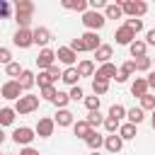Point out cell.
<instances>
[{
    "label": "cell",
    "mask_w": 155,
    "mask_h": 155,
    "mask_svg": "<svg viewBox=\"0 0 155 155\" xmlns=\"http://www.w3.org/2000/svg\"><path fill=\"white\" fill-rule=\"evenodd\" d=\"M12 109H15V114H22V116H24V114H31V111L39 109V97H36V94H22V97L15 102Z\"/></svg>",
    "instance_id": "1"
},
{
    "label": "cell",
    "mask_w": 155,
    "mask_h": 155,
    "mask_svg": "<svg viewBox=\"0 0 155 155\" xmlns=\"http://www.w3.org/2000/svg\"><path fill=\"white\" fill-rule=\"evenodd\" d=\"M121 12H124V15H128V17L140 19V17L148 12V5H145V2H140V0H124V2H121Z\"/></svg>",
    "instance_id": "2"
},
{
    "label": "cell",
    "mask_w": 155,
    "mask_h": 155,
    "mask_svg": "<svg viewBox=\"0 0 155 155\" xmlns=\"http://www.w3.org/2000/svg\"><path fill=\"white\" fill-rule=\"evenodd\" d=\"M104 15H99V12H94V10H87L85 15H82V24L87 27V31H99L102 27H104Z\"/></svg>",
    "instance_id": "3"
},
{
    "label": "cell",
    "mask_w": 155,
    "mask_h": 155,
    "mask_svg": "<svg viewBox=\"0 0 155 155\" xmlns=\"http://www.w3.org/2000/svg\"><path fill=\"white\" fill-rule=\"evenodd\" d=\"M34 138H36V133H34V128H29V126H19V128L12 131V140H15L17 145H24V148H27Z\"/></svg>",
    "instance_id": "4"
},
{
    "label": "cell",
    "mask_w": 155,
    "mask_h": 155,
    "mask_svg": "<svg viewBox=\"0 0 155 155\" xmlns=\"http://www.w3.org/2000/svg\"><path fill=\"white\" fill-rule=\"evenodd\" d=\"M0 97H5V99H19L22 97V87H19V82L17 80H7L5 85H2V90H0Z\"/></svg>",
    "instance_id": "5"
},
{
    "label": "cell",
    "mask_w": 155,
    "mask_h": 155,
    "mask_svg": "<svg viewBox=\"0 0 155 155\" xmlns=\"http://www.w3.org/2000/svg\"><path fill=\"white\" fill-rule=\"evenodd\" d=\"M12 41H15V46H19V48H29V46L34 44L31 29H17L15 36H12Z\"/></svg>",
    "instance_id": "6"
},
{
    "label": "cell",
    "mask_w": 155,
    "mask_h": 155,
    "mask_svg": "<svg viewBox=\"0 0 155 155\" xmlns=\"http://www.w3.org/2000/svg\"><path fill=\"white\" fill-rule=\"evenodd\" d=\"M53 128H56V124H53V119H48V116H44V119H39V124H36V128H34V133H36L39 138H48V136H53Z\"/></svg>",
    "instance_id": "7"
},
{
    "label": "cell",
    "mask_w": 155,
    "mask_h": 155,
    "mask_svg": "<svg viewBox=\"0 0 155 155\" xmlns=\"http://www.w3.org/2000/svg\"><path fill=\"white\" fill-rule=\"evenodd\" d=\"M114 39H116V44H121V46H131V44L136 41V34H133L128 27H119V29L114 31Z\"/></svg>",
    "instance_id": "8"
},
{
    "label": "cell",
    "mask_w": 155,
    "mask_h": 155,
    "mask_svg": "<svg viewBox=\"0 0 155 155\" xmlns=\"http://www.w3.org/2000/svg\"><path fill=\"white\" fill-rule=\"evenodd\" d=\"M53 61H56V51H51V48H41L39 56H36V65L44 68V70H48L53 65Z\"/></svg>",
    "instance_id": "9"
},
{
    "label": "cell",
    "mask_w": 155,
    "mask_h": 155,
    "mask_svg": "<svg viewBox=\"0 0 155 155\" xmlns=\"http://www.w3.org/2000/svg\"><path fill=\"white\" fill-rule=\"evenodd\" d=\"M56 58H58L61 63H65L68 68H73V65H75V61H78V53H73L68 46H58V51H56Z\"/></svg>",
    "instance_id": "10"
},
{
    "label": "cell",
    "mask_w": 155,
    "mask_h": 155,
    "mask_svg": "<svg viewBox=\"0 0 155 155\" xmlns=\"http://www.w3.org/2000/svg\"><path fill=\"white\" fill-rule=\"evenodd\" d=\"M53 124H58L61 128H65V126H73V124H75V114H73V111H68V109H58V114H56Z\"/></svg>",
    "instance_id": "11"
},
{
    "label": "cell",
    "mask_w": 155,
    "mask_h": 155,
    "mask_svg": "<svg viewBox=\"0 0 155 155\" xmlns=\"http://www.w3.org/2000/svg\"><path fill=\"white\" fill-rule=\"evenodd\" d=\"M104 148H107L109 153H121L124 140L119 138V133H109V136H104Z\"/></svg>",
    "instance_id": "12"
},
{
    "label": "cell",
    "mask_w": 155,
    "mask_h": 155,
    "mask_svg": "<svg viewBox=\"0 0 155 155\" xmlns=\"http://www.w3.org/2000/svg\"><path fill=\"white\" fill-rule=\"evenodd\" d=\"M31 36H34V44H36V46H44V48H46V44L51 41V31H48L46 27H36V29L31 31Z\"/></svg>",
    "instance_id": "13"
},
{
    "label": "cell",
    "mask_w": 155,
    "mask_h": 155,
    "mask_svg": "<svg viewBox=\"0 0 155 155\" xmlns=\"http://www.w3.org/2000/svg\"><path fill=\"white\" fill-rule=\"evenodd\" d=\"M80 39H82V44H85V51H97V48H99V34H97V31H85Z\"/></svg>",
    "instance_id": "14"
},
{
    "label": "cell",
    "mask_w": 155,
    "mask_h": 155,
    "mask_svg": "<svg viewBox=\"0 0 155 155\" xmlns=\"http://www.w3.org/2000/svg\"><path fill=\"white\" fill-rule=\"evenodd\" d=\"M133 73H136V63H133V61H126V63L119 68V73H116V82H126Z\"/></svg>",
    "instance_id": "15"
},
{
    "label": "cell",
    "mask_w": 155,
    "mask_h": 155,
    "mask_svg": "<svg viewBox=\"0 0 155 155\" xmlns=\"http://www.w3.org/2000/svg\"><path fill=\"white\" fill-rule=\"evenodd\" d=\"M148 90H150V87H148L145 78H136V80H133V85H131V94H133V97H138V99H140V97H145V94H148Z\"/></svg>",
    "instance_id": "16"
},
{
    "label": "cell",
    "mask_w": 155,
    "mask_h": 155,
    "mask_svg": "<svg viewBox=\"0 0 155 155\" xmlns=\"http://www.w3.org/2000/svg\"><path fill=\"white\" fill-rule=\"evenodd\" d=\"M116 73H119V70H116L114 63H102V68H99L94 75H97V78H104V80H116Z\"/></svg>",
    "instance_id": "17"
},
{
    "label": "cell",
    "mask_w": 155,
    "mask_h": 155,
    "mask_svg": "<svg viewBox=\"0 0 155 155\" xmlns=\"http://www.w3.org/2000/svg\"><path fill=\"white\" fill-rule=\"evenodd\" d=\"M61 80H63L65 85H73V87H75V85H78V80H80L78 68H75V65H73V68H65V70L61 73Z\"/></svg>",
    "instance_id": "18"
},
{
    "label": "cell",
    "mask_w": 155,
    "mask_h": 155,
    "mask_svg": "<svg viewBox=\"0 0 155 155\" xmlns=\"http://www.w3.org/2000/svg\"><path fill=\"white\" fill-rule=\"evenodd\" d=\"M124 12H121V5L119 2H109L104 7V19H121Z\"/></svg>",
    "instance_id": "19"
},
{
    "label": "cell",
    "mask_w": 155,
    "mask_h": 155,
    "mask_svg": "<svg viewBox=\"0 0 155 155\" xmlns=\"http://www.w3.org/2000/svg\"><path fill=\"white\" fill-rule=\"evenodd\" d=\"M34 78H36V75H34L31 70H22V75L17 78V82H19V87H22V92L34 87Z\"/></svg>",
    "instance_id": "20"
},
{
    "label": "cell",
    "mask_w": 155,
    "mask_h": 155,
    "mask_svg": "<svg viewBox=\"0 0 155 155\" xmlns=\"http://www.w3.org/2000/svg\"><path fill=\"white\" fill-rule=\"evenodd\" d=\"M111 51H114V48H111L109 44H99V48L94 51V58H97L99 63H109V58H111Z\"/></svg>",
    "instance_id": "21"
},
{
    "label": "cell",
    "mask_w": 155,
    "mask_h": 155,
    "mask_svg": "<svg viewBox=\"0 0 155 155\" xmlns=\"http://www.w3.org/2000/svg\"><path fill=\"white\" fill-rule=\"evenodd\" d=\"M78 73H80V78H94V63L92 61H80L78 63Z\"/></svg>",
    "instance_id": "22"
},
{
    "label": "cell",
    "mask_w": 155,
    "mask_h": 155,
    "mask_svg": "<svg viewBox=\"0 0 155 155\" xmlns=\"http://www.w3.org/2000/svg\"><path fill=\"white\" fill-rule=\"evenodd\" d=\"M85 143H87V145H90V148H92V153H94V150H97V153H99V148H102V145H104V136H99V133H97V131H92V133H90V136H87V138H85Z\"/></svg>",
    "instance_id": "23"
},
{
    "label": "cell",
    "mask_w": 155,
    "mask_h": 155,
    "mask_svg": "<svg viewBox=\"0 0 155 155\" xmlns=\"http://www.w3.org/2000/svg\"><path fill=\"white\" fill-rule=\"evenodd\" d=\"M61 5H63L65 10H78V12H82V15L87 12V0H63Z\"/></svg>",
    "instance_id": "24"
},
{
    "label": "cell",
    "mask_w": 155,
    "mask_h": 155,
    "mask_svg": "<svg viewBox=\"0 0 155 155\" xmlns=\"http://www.w3.org/2000/svg\"><path fill=\"white\" fill-rule=\"evenodd\" d=\"M107 90H109V80H104V78H97V75H94V80H92V92L99 97V94H107Z\"/></svg>",
    "instance_id": "25"
},
{
    "label": "cell",
    "mask_w": 155,
    "mask_h": 155,
    "mask_svg": "<svg viewBox=\"0 0 155 155\" xmlns=\"http://www.w3.org/2000/svg\"><path fill=\"white\" fill-rule=\"evenodd\" d=\"M73 133H75L78 138H82V140H85V138L92 133V128L87 126V121H75V124H73Z\"/></svg>",
    "instance_id": "26"
},
{
    "label": "cell",
    "mask_w": 155,
    "mask_h": 155,
    "mask_svg": "<svg viewBox=\"0 0 155 155\" xmlns=\"http://www.w3.org/2000/svg\"><path fill=\"white\" fill-rule=\"evenodd\" d=\"M116 133H119L121 140H131V138H136V126L133 124H121Z\"/></svg>",
    "instance_id": "27"
},
{
    "label": "cell",
    "mask_w": 155,
    "mask_h": 155,
    "mask_svg": "<svg viewBox=\"0 0 155 155\" xmlns=\"http://www.w3.org/2000/svg\"><path fill=\"white\" fill-rule=\"evenodd\" d=\"M15 10H17V15H34V2L31 0H17Z\"/></svg>",
    "instance_id": "28"
},
{
    "label": "cell",
    "mask_w": 155,
    "mask_h": 155,
    "mask_svg": "<svg viewBox=\"0 0 155 155\" xmlns=\"http://www.w3.org/2000/svg\"><path fill=\"white\" fill-rule=\"evenodd\" d=\"M126 116H128V124H133V126H138L145 116H143V109L140 107H133V109H126Z\"/></svg>",
    "instance_id": "29"
},
{
    "label": "cell",
    "mask_w": 155,
    "mask_h": 155,
    "mask_svg": "<svg viewBox=\"0 0 155 155\" xmlns=\"http://www.w3.org/2000/svg\"><path fill=\"white\" fill-rule=\"evenodd\" d=\"M145 48H148V46H145V41H138V39L128 46V51H131V56H133V58H143V56H145Z\"/></svg>",
    "instance_id": "30"
},
{
    "label": "cell",
    "mask_w": 155,
    "mask_h": 155,
    "mask_svg": "<svg viewBox=\"0 0 155 155\" xmlns=\"http://www.w3.org/2000/svg\"><path fill=\"white\" fill-rule=\"evenodd\" d=\"M85 121H87V126H90V128H92V131H94V128H99V126H102V124H104V116H102V114H99V111H90V114H87V119H85Z\"/></svg>",
    "instance_id": "31"
},
{
    "label": "cell",
    "mask_w": 155,
    "mask_h": 155,
    "mask_svg": "<svg viewBox=\"0 0 155 155\" xmlns=\"http://www.w3.org/2000/svg\"><path fill=\"white\" fill-rule=\"evenodd\" d=\"M15 121V109L12 107H2L0 109V126H10Z\"/></svg>",
    "instance_id": "32"
},
{
    "label": "cell",
    "mask_w": 155,
    "mask_h": 155,
    "mask_svg": "<svg viewBox=\"0 0 155 155\" xmlns=\"http://www.w3.org/2000/svg\"><path fill=\"white\" fill-rule=\"evenodd\" d=\"M126 116V109L121 107V104H111V109H109V119H114V121H119L121 124V119Z\"/></svg>",
    "instance_id": "33"
},
{
    "label": "cell",
    "mask_w": 155,
    "mask_h": 155,
    "mask_svg": "<svg viewBox=\"0 0 155 155\" xmlns=\"http://www.w3.org/2000/svg\"><path fill=\"white\" fill-rule=\"evenodd\" d=\"M34 82H39V90H41V87H48V85H53V80H51V75H48L46 70H41V73L34 78Z\"/></svg>",
    "instance_id": "34"
},
{
    "label": "cell",
    "mask_w": 155,
    "mask_h": 155,
    "mask_svg": "<svg viewBox=\"0 0 155 155\" xmlns=\"http://www.w3.org/2000/svg\"><path fill=\"white\" fill-rule=\"evenodd\" d=\"M22 70H24V68H22L19 63H15V61H12L10 65H5V73H7L10 78H19V75H22Z\"/></svg>",
    "instance_id": "35"
},
{
    "label": "cell",
    "mask_w": 155,
    "mask_h": 155,
    "mask_svg": "<svg viewBox=\"0 0 155 155\" xmlns=\"http://www.w3.org/2000/svg\"><path fill=\"white\" fill-rule=\"evenodd\" d=\"M140 109H143V111H145V109H150V111H153V109H155V94H150V92H148L145 97H140Z\"/></svg>",
    "instance_id": "36"
},
{
    "label": "cell",
    "mask_w": 155,
    "mask_h": 155,
    "mask_svg": "<svg viewBox=\"0 0 155 155\" xmlns=\"http://www.w3.org/2000/svg\"><path fill=\"white\" fill-rule=\"evenodd\" d=\"M124 27H128L133 34H138L140 29H143V19H136V17H131V19H126V24Z\"/></svg>",
    "instance_id": "37"
},
{
    "label": "cell",
    "mask_w": 155,
    "mask_h": 155,
    "mask_svg": "<svg viewBox=\"0 0 155 155\" xmlns=\"http://www.w3.org/2000/svg\"><path fill=\"white\" fill-rule=\"evenodd\" d=\"M133 63H136V70H150V65H153V58L143 56V58H136Z\"/></svg>",
    "instance_id": "38"
},
{
    "label": "cell",
    "mask_w": 155,
    "mask_h": 155,
    "mask_svg": "<svg viewBox=\"0 0 155 155\" xmlns=\"http://www.w3.org/2000/svg\"><path fill=\"white\" fill-rule=\"evenodd\" d=\"M70 102V97L65 94V92H56V97H53V104L58 107V109H65V104Z\"/></svg>",
    "instance_id": "39"
},
{
    "label": "cell",
    "mask_w": 155,
    "mask_h": 155,
    "mask_svg": "<svg viewBox=\"0 0 155 155\" xmlns=\"http://www.w3.org/2000/svg\"><path fill=\"white\" fill-rule=\"evenodd\" d=\"M99 102H102V99H99L97 94H92V97H85V107H87L90 111H99Z\"/></svg>",
    "instance_id": "40"
},
{
    "label": "cell",
    "mask_w": 155,
    "mask_h": 155,
    "mask_svg": "<svg viewBox=\"0 0 155 155\" xmlns=\"http://www.w3.org/2000/svg\"><path fill=\"white\" fill-rule=\"evenodd\" d=\"M15 19H17L19 29H29V24H31V15H15Z\"/></svg>",
    "instance_id": "41"
},
{
    "label": "cell",
    "mask_w": 155,
    "mask_h": 155,
    "mask_svg": "<svg viewBox=\"0 0 155 155\" xmlns=\"http://www.w3.org/2000/svg\"><path fill=\"white\" fill-rule=\"evenodd\" d=\"M102 126H104V128H107L109 133H116L121 124H119V121H114V119H109V116H104V124H102Z\"/></svg>",
    "instance_id": "42"
},
{
    "label": "cell",
    "mask_w": 155,
    "mask_h": 155,
    "mask_svg": "<svg viewBox=\"0 0 155 155\" xmlns=\"http://www.w3.org/2000/svg\"><path fill=\"white\" fill-rule=\"evenodd\" d=\"M56 92H58V90H56L53 85H48V87H41V97H44V99H48V102H53Z\"/></svg>",
    "instance_id": "43"
},
{
    "label": "cell",
    "mask_w": 155,
    "mask_h": 155,
    "mask_svg": "<svg viewBox=\"0 0 155 155\" xmlns=\"http://www.w3.org/2000/svg\"><path fill=\"white\" fill-rule=\"evenodd\" d=\"M0 63H5V65H10V63H12V51H10V48H5V46H0Z\"/></svg>",
    "instance_id": "44"
},
{
    "label": "cell",
    "mask_w": 155,
    "mask_h": 155,
    "mask_svg": "<svg viewBox=\"0 0 155 155\" xmlns=\"http://www.w3.org/2000/svg\"><path fill=\"white\" fill-rule=\"evenodd\" d=\"M68 97H70L73 102H80V99H85V92H82V90H80V87L75 85V87H73V90L68 92Z\"/></svg>",
    "instance_id": "45"
},
{
    "label": "cell",
    "mask_w": 155,
    "mask_h": 155,
    "mask_svg": "<svg viewBox=\"0 0 155 155\" xmlns=\"http://www.w3.org/2000/svg\"><path fill=\"white\" fill-rule=\"evenodd\" d=\"M68 48H70L73 53H80V51H85V44H82V39H73Z\"/></svg>",
    "instance_id": "46"
},
{
    "label": "cell",
    "mask_w": 155,
    "mask_h": 155,
    "mask_svg": "<svg viewBox=\"0 0 155 155\" xmlns=\"http://www.w3.org/2000/svg\"><path fill=\"white\" fill-rule=\"evenodd\" d=\"M7 17H10V2L0 0V19H7Z\"/></svg>",
    "instance_id": "47"
},
{
    "label": "cell",
    "mask_w": 155,
    "mask_h": 155,
    "mask_svg": "<svg viewBox=\"0 0 155 155\" xmlns=\"http://www.w3.org/2000/svg\"><path fill=\"white\" fill-rule=\"evenodd\" d=\"M87 7H92V10L97 12L99 7H107V2H104V0H90V2H87Z\"/></svg>",
    "instance_id": "48"
},
{
    "label": "cell",
    "mask_w": 155,
    "mask_h": 155,
    "mask_svg": "<svg viewBox=\"0 0 155 155\" xmlns=\"http://www.w3.org/2000/svg\"><path fill=\"white\" fill-rule=\"evenodd\" d=\"M46 73L51 75V80H58V78H61V70H58V65H56V63H53V65H51Z\"/></svg>",
    "instance_id": "49"
},
{
    "label": "cell",
    "mask_w": 155,
    "mask_h": 155,
    "mask_svg": "<svg viewBox=\"0 0 155 155\" xmlns=\"http://www.w3.org/2000/svg\"><path fill=\"white\" fill-rule=\"evenodd\" d=\"M145 46H155V29H150L145 34Z\"/></svg>",
    "instance_id": "50"
},
{
    "label": "cell",
    "mask_w": 155,
    "mask_h": 155,
    "mask_svg": "<svg viewBox=\"0 0 155 155\" xmlns=\"http://www.w3.org/2000/svg\"><path fill=\"white\" fill-rule=\"evenodd\" d=\"M19 155H39V150H34L31 145H27V148H22V153Z\"/></svg>",
    "instance_id": "51"
},
{
    "label": "cell",
    "mask_w": 155,
    "mask_h": 155,
    "mask_svg": "<svg viewBox=\"0 0 155 155\" xmlns=\"http://www.w3.org/2000/svg\"><path fill=\"white\" fill-rule=\"evenodd\" d=\"M145 82H148V87H153V90H155V73H148Z\"/></svg>",
    "instance_id": "52"
},
{
    "label": "cell",
    "mask_w": 155,
    "mask_h": 155,
    "mask_svg": "<svg viewBox=\"0 0 155 155\" xmlns=\"http://www.w3.org/2000/svg\"><path fill=\"white\" fill-rule=\"evenodd\" d=\"M150 124H153V131H155V109H153V121Z\"/></svg>",
    "instance_id": "53"
},
{
    "label": "cell",
    "mask_w": 155,
    "mask_h": 155,
    "mask_svg": "<svg viewBox=\"0 0 155 155\" xmlns=\"http://www.w3.org/2000/svg\"><path fill=\"white\" fill-rule=\"evenodd\" d=\"M2 140H5V133H2V128H0V143H2Z\"/></svg>",
    "instance_id": "54"
},
{
    "label": "cell",
    "mask_w": 155,
    "mask_h": 155,
    "mask_svg": "<svg viewBox=\"0 0 155 155\" xmlns=\"http://www.w3.org/2000/svg\"><path fill=\"white\" fill-rule=\"evenodd\" d=\"M92 155H99V153H97V150H94V153H92Z\"/></svg>",
    "instance_id": "55"
},
{
    "label": "cell",
    "mask_w": 155,
    "mask_h": 155,
    "mask_svg": "<svg viewBox=\"0 0 155 155\" xmlns=\"http://www.w3.org/2000/svg\"><path fill=\"white\" fill-rule=\"evenodd\" d=\"M153 63H155V58H153Z\"/></svg>",
    "instance_id": "56"
},
{
    "label": "cell",
    "mask_w": 155,
    "mask_h": 155,
    "mask_svg": "<svg viewBox=\"0 0 155 155\" xmlns=\"http://www.w3.org/2000/svg\"><path fill=\"white\" fill-rule=\"evenodd\" d=\"M7 155H12V153H7Z\"/></svg>",
    "instance_id": "57"
}]
</instances>
